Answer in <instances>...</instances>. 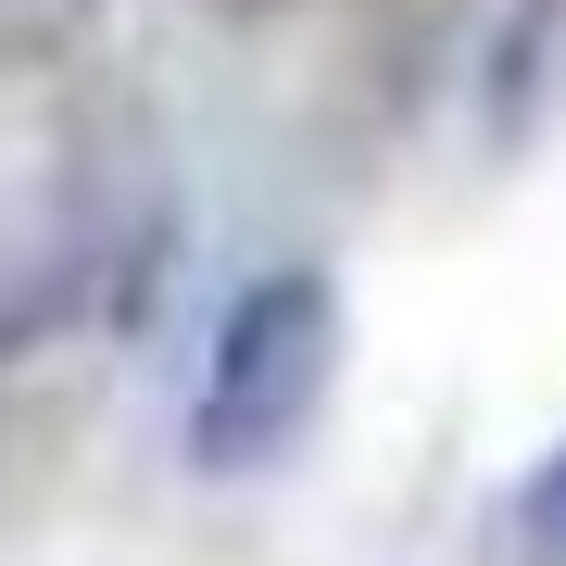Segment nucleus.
Returning a JSON list of instances; mask_svg holds the SVG:
<instances>
[{"instance_id":"f257e3e1","label":"nucleus","mask_w":566,"mask_h":566,"mask_svg":"<svg viewBox=\"0 0 566 566\" xmlns=\"http://www.w3.org/2000/svg\"><path fill=\"white\" fill-rule=\"evenodd\" d=\"M327 378H340V290H327V264L252 277L240 303H227V327H214L202 416H189V465H202V479H264V465L315 428Z\"/></svg>"},{"instance_id":"f03ea898","label":"nucleus","mask_w":566,"mask_h":566,"mask_svg":"<svg viewBox=\"0 0 566 566\" xmlns=\"http://www.w3.org/2000/svg\"><path fill=\"white\" fill-rule=\"evenodd\" d=\"M554 76H566V0H516L504 39H491V139H504V151L542 139Z\"/></svg>"},{"instance_id":"7ed1b4c3","label":"nucleus","mask_w":566,"mask_h":566,"mask_svg":"<svg viewBox=\"0 0 566 566\" xmlns=\"http://www.w3.org/2000/svg\"><path fill=\"white\" fill-rule=\"evenodd\" d=\"M102 0H0V76H51V63L88 51Z\"/></svg>"},{"instance_id":"20e7f679","label":"nucleus","mask_w":566,"mask_h":566,"mask_svg":"<svg viewBox=\"0 0 566 566\" xmlns=\"http://www.w3.org/2000/svg\"><path fill=\"white\" fill-rule=\"evenodd\" d=\"M554 504H566V465H554Z\"/></svg>"}]
</instances>
